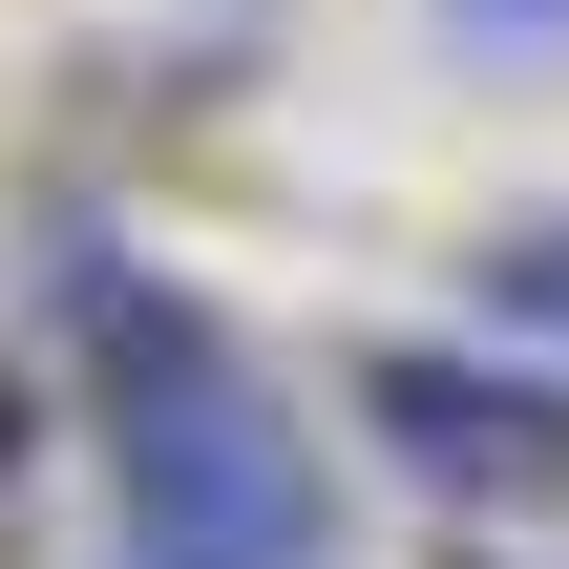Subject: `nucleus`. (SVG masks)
Returning <instances> with one entry per match:
<instances>
[{
	"label": "nucleus",
	"instance_id": "nucleus-1",
	"mask_svg": "<svg viewBox=\"0 0 569 569\" xmlns=\"http://www.w3.org/2000/svg\"><path fill=\"white\" fill-rule=\"evenodd\" d=\"M127 486H148V569H296L317 549V486L253 422V380H211V338H169L127 380Z\"/></svg>",
	"mask_w": 569,
	"mask_h": 569
},
{
	"label": "nucleus",
	"instance_id": "nucleus-2",
	"mask_svg": "<svg viewBox=\"0 0 569 569\" xmlns=\"http://www.w3.org/2000/svg\"><path fill=\"white\" fill-rule=\"evenodd\" d=\"M380 443L443 486H569V401L549 380H465V359H380Z\"/></svg>",
	"mask_w": 569,
	"mask_h": 569
},
{
	"label": "nucleus",
	"instance_id": "nucleus-3",
	"mask_svg": "<svg viewBox=\"0 0 569 569\" xmlns=\"http://www.w3.org/2000/svg\"><path fill=\"white\" fill-rule=\"evenodd\" d=\"M486 317H528V338H569V232H549V253H486Z\"/></svg>",
	"mask_w": 569,
	"mask_h": 569
},
{
	"label": "nucleus",
	"instance_id": "nucleus-4",
	"mask_svg": "<svg viewBox=\"0 0 569 569\" xmlns=\"http://www.w3.org/2000/svg\"><path fill=\"white\" fill-rule=\"evenodd\" d=\"M507 21H549V0H507Z\"/></svg>",
	"mask_w": 569,
	"mask_h": 569
}]
</instances>
